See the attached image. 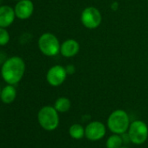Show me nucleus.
Segmentation results:
<instances>
[{"label": "nucleus", "mask_w": 148, "mask_h": 148, "mask_svg": "<svg viewBox=\"0 0 148 148\" xmlns=\"http://www.w3.org/2000/svg\"><path fill=\"white\" fill-rule=\"evenodd\" d=\"M25 72V63L18 56L7 58L2 64L1 76L8 85H16L21 81Z\"/></svg>", "instance_id": "f257e3e1"}, {"label": "nucleus", "mask_w": 148, "mask_h": 148, "mask_svg": "<svg viewBox=\"0 0 148 148\" xmlns=\"http://www.w3.org/2000/svg\"><path fill=\"white\" fill-rule=\"evenodd\" d=\"M130 124V119L127 112L121 109L113 111L107 119L108 129L112 133L120 135L127 132Z\"/></svg>", "instance_id": "f03ea898"}, {"label": "nucleus", "mask_w": 148, "mask_h": 148, "mask_svg": "<svg viewBox=\"0 0 148 148\" xmlns=\"http://www.w3.org/2000/svg\"><path fill=\"white\" fill-rule=\"evenodd\" d=\"M38 120L43 129L46 131H53L59 124L58 112L54 106H44L38 113Z\"/></svg>", "instance_id": "7ed1b4c3"}, {"label": "nucleus", "mask_w": 148, "mask_h": 148, "mask_svg": "<svg viewBox=\"0 0 148 148\" xmlns=\"http://www.w3.org/2000/svg\"><path fill=\"white\" fill-rule=\"evenodd\" d=\"M38 48L40 51L47 56V57H53L60 52V46L59 41L58 38L50 32H46L42 34L38 38Z\"/></svg>", "instance_id": "20e7f679"}, {"label": "nucleus", "mask_w": 148, "mask_h": 148, "mask_svg": "<svg viewBox=\"0 0 148 148\" xmlns=\"http://www.w3.org/2000/svg\"><path fill=\"white\" fill-rule=\"evenodd\" d=\"M127 134L132 143L134 145H142L147 140L148 126L142 120H134L130 124Z\"/></svg>", "instance_id": "39448f33"}, {"label": "nucleus", "mask_w": 148, "mask_h": 148, "mask_svg": "<svg viewBox=\"0 0 148 148\" xmlns=\"http://www.w3.org/2000/svg\"><path fill=\"white\" fill-rule=\"evenodd\" d=\"M81 22L87 29H96L102 22L101 13L93 6L86 7L81 13Z\"/></svg>", "instance_id": "423d86ee"}, {"label": "nucleus", "mask_w": 148, "mask_h": 148, "mask_svg": "<svg viewBox=\"0 0 148 148\" xmlns=\"http://www.w3.org/2000/svg\"><path fill=\"white\" fill-rule=\"evenodd\" d=\"M67 76V71L65 67L62 65H54L51 67L46 74V80L48 84L51 86H61Z\"/></svg>", "instance_id": "0eeeda50"}, {"label": "nucleus", "mask_w": 148, "mask_h": 148, "mask_svg": "<svg viewBox=\"0 0 148 148\" xmlns=\"http://www.w3.org/2000/svg\"><path fill=\"white\" fill-rule=\"evenodd\" d=\"M106 133V125L100 121H92L85 128V137L91 141H98L102 139Z\"/></svg>", "instance_id": "6e6552de"}, {"label": "nucleus", "mask_w": 148, "mask_h": 148, "mask_svg": "<svg viewBox=\"0 0 148 148\" xmlns=\"http://www.w3.org/2000/svg\"><path fill=\"white\" fill-rule=\"evenodd\" d=\"M16 18L25 20L29 18L34 12V5L31 0H20L14 7Z\"/></svg>", "instance_id": "1a4fd4ad"}, {"label": "nucleus", "mask_w": 148, "mask_h": 148, "mask_svg": "<svg viewBox=\"0 0 148 148\" xmlns=\"http://www.w3.org/2000/svg\"><path fill=\"white\" fill-rule=\"evenodd\" d=\"M16 18L15 11L9 5L0 6V27L7 28L13 22Z\"/></svg>", "instance_id": "9d476101"}, {"label": "nucleus", "mask_w": 148, "mask_h": 148, "mask_svg": "<svg viewBox=\"0 0 148 148\" xmlns=\"http://www.w3.org/2000/svg\"><path fill=\"white\" fill-rule=\"evenodd\" d=\"M79 44L75 39H67L60 46V53L65 58H71L79 51Z\"/></svg>", "instance_id": "9b49d317"}, {"label": "nucleus", "mask_w": 148, "mask_h": 148, "mask_svg": "<svg viewBox=\"0 0 148 148\" xmlns=\"http://www.w3.org/2000/svg\"><path fill=\"white\" fill-rule=\"evenodd\" d=\"M16 97H17V90L13 85H8L1 90L0 99H1L2 102L5 104L12 103L15 100Z\"/></svg>", "instance_id": "f8f14e48"}, {"label": "nucleus", "mask_w": 148, "mask_h": 148, "mask_svg": "<svg viewBox=\"0 0 148 148\" xmlns=\"http://www.w3.org/2000/svg\"><path fill=\"white\" fill-rule=\"evenodd\" d=\"M69 134L74 139H81L85 137V128L79 124H73L69 128Z\"/></svg>", "instance_id": "ddd939ff"}, {"label": "nucleus", "mask_w": 148, "mask_h": 148, "mask_svg": "<svg viewBox=\"0 0 148 148\" xmlns=\"http://www.w3.org/2000/svg\"><path fill=\"white\" fill-rule=\"evenodd\" d=\"M71 101L69 99L65 98V97H60L58 98L54 104V107L55 109L58 112H66L70 110L71 108Z\"/></svg>", "instance_id": "4468645a"}, {"label": "nucleus", "mask_w": 148, "mask_h": 148, "mask_svg": "<svg viewBox=\"0 0 148 148\" xmlns=\"http://www.w3.org/2000/svg\"><path fill=\"white\" fill-rule=\"evenodd\" d=\"M124 141L120 134L113 133L106 140V148H119L123 145Z\"/></svg>", "instance_id": "2eb2a0df"}, {"label": "nucleus", "mask_w": 148, "mask_h": 148, "mask_svg": "<svg viewBox=\"0 0 148 148\" xmlns=\"http://www.w3.org/2000/svg\"><path fill=\"white\" fill-rule=\"evenodd\" d=\"M10 34L5 28L0 27V46H5L10 42Z\"/></svg>", "instance_id": "dca6fc26"}, {"label": "nucleus", "mask_w": 148, "mask_h": 148, "mask_svg": "<svg viewBox=\"0 0 148 148\" xmlns=\"http://www.w3.org/2000/svg\"><path fill=\"white\" fill-rule=\"evenodd\" d=\"M65 70L67 71V74H72L74 71H75V67L73 65H68L65 67Z\"/></svg>", "instance_id": "f3484780"}, {"label": "nucleus", "mask_w": 148, "mask_h": 148, "mask_svg": "<svg viewBox=\"0 0 148 148\" xmlns=\"http://www.w3.org/2000/svg\"><path fill=\"white\" fill-rule=\"evenodd\" d=\"M119 148H130V147H128V146H121V147H119Z\"/></svg>", "instance_id": "a211bd4d"}, {"label": "nucleus", "mask_w": 148, "mask_h": 148, "mask_svg": "<svg viewBox=\"0 0 148 148\" xmlns=\"http://www.w3.org/2000/svg\"><path fill=\"white\" fill-rule=\"evenodd\" d=\"M0 95H1V88H0Z\"/></svg>", "instance_id": "6ab92c4d"}, {"label": "nucleus", "mask_w": 148, "mask_h": 148, "mask_svg": "<svg viewBox=\"0 0 148 148\" xmlns=\"http://www.w3.org/2000/svg\"><path fill=\"white\" fill-rule=\"evenodd\" d=\"M16 1H20V0H16Z\"/></svg>", "instance_id": "aec40b11"}, {"label": "nucleus", "mask_w": 148, "mask_h": 148, "mask_svg": "<svg viewBox=\"0 0 148 148\" xmlns=\"http://www.w3.org/2000/svg\"><path fill=\"white\" fill-rule=\"evenodd\" d=\"M0 3H1V0H0Z\"/></svg>", "instance_id": "412c9836"}]
</instances>
